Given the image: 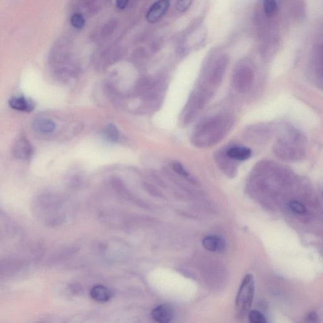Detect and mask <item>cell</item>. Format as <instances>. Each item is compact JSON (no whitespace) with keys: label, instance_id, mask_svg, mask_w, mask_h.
<instances>
[{"label":"cell","instance_id":"obj_1","mask_svg":"<svg viewBox=\"0 0 323 323\" xmlns=\"http://www.w3.org/2000/svg\"><path fill=\"white\" fill-rule=\"evenodd\" d=\"M232 126L231 117L218 115L201 122L194 130L192 141L198 147L214 145L224 137Z\"/></svg>","mask_w":323,"mask_h":323},{"label":"cell","instance_id":"obj_2","mask_svg":"<svg viewBox=\"0 0 323 323\" xmlns=\"http://www.w3.org/2000/svg\"><path fill=\"white\" fill-rule=\"evenodd\" d=\"M255 285L251 274L246 275L241 282L238 295L236 296V316L239 319L248 315L254 300Z\"/></svg>","mask_w":323,"mask_h":323},{"label":"cell","instance_id":"obj_3","mask_svg":"<svg viewBox=\"0 0 323 323\" xmlns=\"http://www.w3.org/2000/svg\"><path fill=\"white\" fill-rule=\"evenodd\" d=\"M254 74L251 70L244 68L234 73L232 83L237 91L245 93L252 87Z\"/></svg>","mask_w":323,"mask_h":323},{"label":"cell","instance_id":"obj_4","mask_svg":"<svg viewBox=\"0 0 323 323\" xmlns=\"http://www.w3.org/2000/svg\"><path fill=\"white\" fill-rule=\"evenodd\" d=\"M275 151L282 159L291 161L299 159L303 155V152L296 147L295 144L291 141L278 142L275 146Z\"/></svg>","mask_w":323,"mask_h":323},{"label":"cell","instance_id":"obj_5","mask_svg":"<svg viewBox=\"0 0 323 323\" xmlns=\"http://www.w3.org/2000/svg\"><path fill=\"white\" fill-rule=\"evenodd\" d=\"M169 6H170V0H158L149 9L146 14V20L149 23H156L166 14Z\"/></svg>","mask_w":323,"mask_h":323},{"label":"cell","instance_id":"obj_6","mask_svg":"<svg viewBox=\"0 0 323 323\" xmlns=\"http://www.w3.org/2000/svg\"><path fill=\"white\" fill-rule=\"evenodd\" d=\"M215 160L216 163L223 173L229 176L236 175L237 171V165L234 159H231L227 155V153L218 151L215 153Z\"/></svg>","mask_w":323,"mask_h":323},{"label":"cell","instance_id":"obj_7","mask_svg":"<svg viewBox=\"0 0 323 323\" xmlns=\"http://www.w3.org/2000/svg\"><path fill=\"white\" fill-rule=\"evenodd\" d=\"M151 316L156 322L167 323L173 320L175 312L170 305L161 304L153 309Z\"/></svg>","mask_w":323,"mask_h":323},{"label":"cell","instance_id":"obj_8","mask_svg":"<svg viewBox=\"0 0 323 323\" xmlns=\"http://www.w3.org/2000/svg\"><path fill=\"white\" fill-rule=\"evenodd\" d=\"M13 153L17 159H29L33 154V148L30 142L25 138L20 139L15 142L13 148Z\"/></svg>","mask_w":323,"mask_h":323},{"label":"cell","instance_id":"obj_9","mask_svg":"<svg viewBox=\"0 0 323 323\" xmlns=\"http://www.w3.org/2000/svg\"><path fill=\"white\" fill-rule=\"evenodd\" d=\"M203 246L205 250L213 252L223 251L225 248V241L222 237L212 235L203 239Z\"/></svg>","mask_w":323,"mask_h":323},{"label":"cell","instance_id":"obj_10","mask_svg":"<svg viewBox=\"0 0 323 323\" xmlns=\"http://www.w3.org/2000/svg\"><path fill=\"white\" fill-rule=\"evenodd\" d=\"M9 105L13 109L26 112H31L35 108V103L24 97H15L12 98L9 102Z\"/></svg>","mask_w":323,"mask_h":323},{"label":"cell","instance_id":"obj_11","mask_svg":"<svg viewBox=\"0 0 323 323\" xmlns=\"http://www.w3.org/2000/svg\"><path fill=\"white\" fill-rule=\"evenodd\" d=\"M33 128L36 132L47 134L55 130L56 123L51 119L40 117L34 120Z\"/></svg>","mask_w":323,"mask_h":323},{"label":"cell","instance_id":"obj_12","mask_svg":"<svg viewBox=\"0 0 323 323\" xmlns=\"http://www.w3.org/2000/svg\"><path fill=\"white\" fill-rule=\"evenodd\" d=\"M227 155L231 159L236 161H245L251 157L252 152L251 149L243 146H234L226 150Z\"/></svg>","mask_w":323,"mask_h":323},{"label":"cell","instance_id":"obj_13","mask_svg":"<svg viewBox=\"0 0 323 323\" xmlns=\"http://www.w3.org/2000/svg\"><path fill=\"white\" fill-rule=\"evenodd\" d=\"M90 297L92 299L98 302H106L108 301L111 297V292L105 286H96L90 290Z\"/></svg>","mask_w":323,"mask_h":323},{"label":"cell","instance_id":"obj_14","mask_svg":"<svg viewBox=\"0 0 323 323\" xmlns=\"http://www.w3.org/2000/svg\"><path fill=\"white\" fill-rule=\"evenodd\" d=\"M103 135L106 141L110 143H116L119 141V130L114 124L109 123L105 126L103 130Z\"/></svg>","mask_w":323,"mask_h":323},{"label":"cell","instance_id":"obj_15","mask_svg":"<svg viewBox=\"0 0 323 323\" xmlns=\"http://www.w3.org/2000/svg\"><path fill=\"white\" fill-rule=\"evenodd\" d=\"M225 65L224 62L218 63L215 69H214L211 77V83L213 85H217L222 80L223 74L225 71Z\"/></svg>","mask_w":323,"mask_h":323},{"label":"cell","instance_id":"obj_16","mask_svg":"<svg viewBox=\"0 0 323 323\" xmlns=\"http://www.w3.org/2000/svg\"><path fill=\"white\" fill-rule=\"evenodd\" d=\"M263 6L266 17L272 18L276 15L278 11L277 0H263Z\"/></svg>","mask_w":323,"mask_h":323},{"label":"cell","instance_id":"obj_17","mask_svg":"<svg viewBox=\"0 0 323 323\" xmlns=\"http://www.w3.org/2000/svg\"><path fill=\"white\" fill-rule=\"evenodd\" d=\"M248 318L249 322L251 323H266L267 321L266 320L265 316L257 310H252L248 313Z\"/></svg>","mask_w":323,"mask_h":323},{"label":"cell","instance_id":"obj_18","mask_svg":"<svg viewBox=\"0 0 323 323\" xmlns=\"http://www.w3.org/2000/svg\"><path fill=\"white\" fill-rule=\"evenodd\" d=\"M289 208L293 213L303 215L306 213V207L302 203L297 201H291L288 203Z\"/></svg>","mask_w":323,"mask_h":323},{"label":"cell","instance_id":"obj_19","mask_svg":"<svg viewBox=\"0 0 323 323\" xmlns=\"http://www.w3.org/2000/svg\"><path fill=\"white\" fill-rule=\"evenodd\" d=\"M71 24L73 28L80 29L85 26V21L82 14L80 13H74L71 17Z\"/></svg>","mask_w":323,"mask_h":323},{"label":"cell","instance_id":"obj_20","mask_svg":"<svg viewBox=\"0 0 323 323\" xmlns=\"http://www.w3.org/2000/svg\"><path fill=\"white\" fill-rule=\"evenodd\" d=\"M193 0H178L176 8L180 12H186L190 7Z\"/></svg>","mask_w":323,"mask_h":323},{"label":"cell","instance_id":"obj_21","mask_svg":"<svg viewBox=\"0 0 323 323\" xmlns=\"http://www.w3.org/2000/svg\"><path fill=\"white\" fill-rule=\"evenodd\" d=\"M173 170L176 172L178 175L182 176L184 178H189V174L184 169L181 164L179 162H175L173 164Z\"/></svg>","mask_w":323,"mask_h":323},{"label":"cell","instance_id":"obj_22","mask_svg":"<svg viewBox=\"0 0 323 323\" xmlns=\"http://www.w3.org/2000/svg\"><path fill=\"white\" fill-rule=\"evenodd\" d=\"M305 322L308 323H316L318 322V316L315 312H310L308 315H307L304 320Z\"/></svg>","mask_w":323,"mask_h":323},{"label":"cell","instance_id":"obj_23","mask_svg":"<svg viewBox=\"0 0 323 323\" xmlns=\"http://www.w3.org/2000/svg\"><path fill=\"white\" fill-rule=\"evenodd\" d=\"M129 0H116V6L119 9L125 8L127 6Z\"/></svg>","mask_w":323,"mask_h":323}]
</instances>
